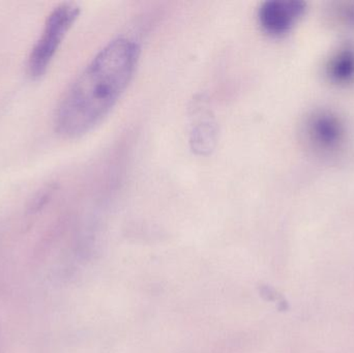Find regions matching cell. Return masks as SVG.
Wrapping results in <instances>:
<instances>
[{
  "label": "cell",
  "instance_id": "obj_3",
  "mask_svg": "<svg viewBox=\"0 0 354 353\" xmlns=\"http://www.w3.org/2000/svg\"><path fill=\"white\" fill-rule=\"evenodd\" d=\"M301 133L308 149L320 157L338 155L346 144L345 122L330 110L318 109L310 113Z\"/></svg>",
  "mask_w": 354,
  "mask_h": 353
},
{
  "label": "cell",
  "instance_id": "obj_2",
  "mask_svg": "<svg viewBox=\"0 0 354 353\" xmlns=\"http://www.w3.org/2000/svg\"><path fill=\"white\" fill-rule=\"evenodd\" d=\"M80 12L78 4L68 1L58 4L51 10L46 20L43 32L33 46L27 60V72L31 78L39 79L46 74Z\"/></svg>",
  "mask_w": 354,
  "mask_h": 353
},
{
  "label": "cell",
  "instance_id": "obj_1",
  "mask_svg": "<svg viewBox=\"0 0 354 353\" xmlns=\"http://www.w3.org/2000/svg\"><path fill=\"white\" fill-rule=\"evenodd\" d=\"M140 46L132 37L112 39L83 68L58 105L55 128L79 138L99 126L120 101L134 77Z\"/></svg>",
  "mask_w": 354,
  "mask_h": 353
},
{
  "label": "cell",
  "instance_id": "obj_5",
  "mask_svg": "<svg viewBox=\"0 0 354 353\" xmlns=\"http://www.w3.org/2000/svg\"><path fill=\"white\" fill-rule=\"evenodd\" d=\"M189 133L192 151L200 155H207L214 151L218 139V126L210 112L199 111Z\"/></svg>",
  "mask_w": 354,
  "mask_h": 353
},
{
  "label": "cell",
  "instance_id": "obj_6",
  "mask_svg": "<svg viewBox=\"0 0 354 353\" xmlns=\"http://www.w3.org/2000/svg\"><path fill=\"white\" fill-rule=\"evenodd\" d=\"M326 78L333 84L347 86L354 82V47L346 45L333 52L324 68Z\"/></svg>",
  "mask_w": 354,
  "mask_h": 353
},
{
  "label": "cell",
  "instance_id": "obj_7",
  "mask_svg": "<svg viewBox=\"0 0 354 353\" xmlns=\"http://www.w3.org/2000/svg\"><path fill=\"white\" fill-rule=\"evenodd\" d=\"M330 17L343 26H354V2L337 3L330 10Z\"/></svg>",
  "mask_w": 354,
  "mask_h": 353
},
{
  "label": "cell",
  "instance_id": "obj_4",
  "mask_svg": "<svg viewBox=\"0 0 354 353\" xmlns=\"http://www.w3.org/2000/svg\"><path fill=\"white\" fill-rule=\"evenodd\" d=\"M307 10V3L295 0H270L258 10V22L266 35L282 37L290 32Z\"/></svg>",
  "mask_w": 354,
  "mask_h": 353
}]
</instances>
